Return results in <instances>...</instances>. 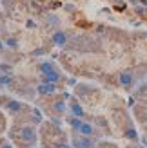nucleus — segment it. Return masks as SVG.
<instances>
[{"instance_id": "nucleus-1", "label": "nucleus", "mask_w": 147, "mask_h": 148, "mask_svg": "<svg viewBox=\"0 0 147 148\" xmlns=\"http://www.w3.org/2000/svg\"><path fill=\"white\" fill-rule=\"evenodd\" d=\"M38 69H40V72H42V78H44V81H51V83H58V81L62 79V74L56 71L55 63H51V62H42Z\"/></svg>"}, {"instance_id": "nucleus-2", "label": "nucleus", "mask_w": 147, "mask_h": 148, "mask_svg": "<svg viewBox=\"0 0 147 148\" xmlns=\"http://www.w3.org/2000/svg\"><path fill=\"white\" fill-rule=\"evenodd\" d=\"M69 125L73 128H75V132H78L80 136H87V137H93L94 134H96V128L93 127L91 123H85V121H82L80 117H69Z\"/></svg>"}, {"instance_id": "nucleus-3", "label": "nucleus", "mask_w": 147, "mask_h": 148, "mask_svg": "<svg viewBox=\"0 0 147 148\" xmlns=\"http://www.w3.org/2000/svg\"><path fill=\"white\" fill-rule=\"evenodd\" d=\"M18 137L22 139V141L29 143V145L35 143V141H36V130H35V127H20Z\"/></svg>"}, {"instance_id": "nucleus-4", "label": "nucleus", "mask_w": 147, "mask_h": 148, "mask_svg": "<svg viewBox=\"0 0 147 148\" xmlns=\"http://www.w3.org/2000/svg\"><path fill=\"white\" fill-rule=\"evenodd\" d=\"M73 146H75V148H93L94 146V139L78 134V136L73 137Z\"/></svg>"}, {"instance_id": "nucleus-5", "label": "nucleus", "mask_w": 147, "mask_h": 148, "mask_svg": "<svg viewBox=\"0 0 147 148\" xmlns=\"http://www.w3.org/2000/svg\"><path fill=\"white\" fill-rule=\"evenodd\" d=\"M36 92L40 96H53L56 92V83H51V81H42V83L36 87Z\"/></svg>"}, {"instance_id": "nucleus-6", "label": "nucleus", "mask_w": 147, "mask_h": 148, "mask_svg": "<svg viewBox=\"0 0 147 148\" xmlns=\"http://www.w3.org/2000/svg\"><path fill=\"white\" fill-rule=\"evenodd\" d=\"M53 43L58 47H64V45H67V34H65L64 31H56L53 34Z\"/></svg>"}, {"instance_id": "nucleus-7", "label": "nucleus", "mask_w": 147, "mask_h": 148, "mask_svg": "<svg viewBox=\"0 0 147 148\" xmlns=\"http://www.w3.org/2000/svg\"><path fill=\"white\" fill-rule=\"evenodd\" d=\"M6 107H7V112H9V114H20L22 110H24V103H20V101H9Z\"/></svg>"}, {"instance_id": "nucleus-8", "label": "nucleus", "mask_w": 147, "mask_h": 148, "mask_svg": "<svg viewBox=\"0 0 147 148\" xmlns=\"http://www.w3.org/2000/svg\"><path fill=\"white\" fill-rule=\"evenodd\" d=\"M120 83L123 87H129L131 83H133V74H131V72H122L120 74Z\"/></svg>"}, {"instance_id": "nucleus-9", "label": "nucleus", "mask_w": 147, "mask_h": 148, "mask_svg": "<svg viewBox=\"0 0 147 148\" xmlns=\"http://www.w3.org/2000/svg\"><path fill=\"white\" fill-rule=\"evenodd\" d=\"M71 110H73V114H75V117H84V110H82V107H80L78 103H73Z\"/></svg>"}, {"instance_id": "nucleus-10", "label": "nucleus", "mask_w": 147, "mask_h": 148, "mask_svg": "<svg viewBox=\"0 0 147 148\" xmlns=\"http://www.w3.org/2000/svg\"><path fill=\"white\" fill-rule=\"evenodd\" d=\"M53 107H55V110H56L58 114H64V112H65V103H64V101H55Z\"/></svg>"}, {"instance_id": "nucleus-11", "label": "nucleus", "mask_w": 147, "mask_h": 148, "mask_svg": "<svg viewBox=\"0 0 147 148\" xmlns=\"http://www.w3.org/2000/svg\"><path fill=\"white\" fill-rule=\"evenodd\" d=\"M6 45H7V47H17V42H15V40H7Z\"/></svg>"}, {"instance_id": "nucleus-12", "label": "nucleus", "mask_w": 147, "mask_h": 148, "mask_svg": "<svg viewBox=\"0 0 147 148\" xmlns=\"http://www.w3.org/2000/svg\"><path fill=\"white\" fill-rule=\"evenodd\" d=\"M0 148H13L9 143H2V145H0Z\"/></svg>"}, {"instance_id": "nucleus-13", "label": "nucleus", "mask_w": 147, "mask_h": 148, "mask_svg": "<svg viewBox=\"0 0 147 148\" xmlns=\"http://www.w3.org/2000/svg\"><path fill=\"white\" fill-rule=\"evenodd\" d=\"M56 148H69V146L65 145V143H60V145H56Z\"/></svg>"}, {"instance_id": "nucleus-14", "label": "nucleus", "mask_w": 147, "mask_h": 148, "mask_svg": "<svg viewBox=\"0 0 147 148\" xmlns=\"http://www.w3.org/2000/svg\"><path fill=\"white\" fill-rule=\"evenodd\" d=\"M2 49H4V43H2V42H0V51H2Z\"/></svg>"}]
</instances>
